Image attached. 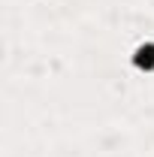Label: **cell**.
<instances>
[{
	"label": "cell",
	"mask_w": 154,
	"mask_h": 157,
	"mask_svg": "<svg viewBox=\"0 0 154 157\" xmlns=\"http://www.w3.org/2000/svg\"><path fill=\"white\" fill-rule=\"evenodd\" d=\"M133 63L139 67V70L151 73V70H154V42H145V45H139V48H136Z\"/></svg>",
	"instance_id": "obj_1"
}]
</instances>
